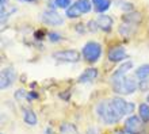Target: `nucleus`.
I'll return each mask as SVG.
<instances>
[{"mask_svg":"<svg viewBox=\"0 0 149 134\" xmlns=\"http://www.w3.org/2000/svg\"><path fill=\"white\" fill-rule=\"evenodd\" d=\"M96 112H98L99 118L107 125H114L123 118L119 114V111L115 108V106L111 103V100H104V102L99 103L96 106Z\"/></svg>","mask_w":149,"mask_h":134,"instance_id":"f257e3e1","label":"nucleus"},{"mask_svg":"<svg viewBox=\"0 0 149 134\" xmlns=\"http://www.w3.org/2000/svg\"><path fill=\"white\" fill-rule=\"evenodd\" d=\"M113 88L117 94L130 95L138 88V84L134 79L125 76V77H122V79L117 80V81H113Z\"/></svg>","mask_w":149,"mask_h":134,"instance_id":"f03ea898","label":"nucleus"},{"mask_svg":"<svg viewBox=\"0 0 149 134\" xmlns=\"http://www.w3.org/2000/svg\"><path fill=\"white\" fill-rule=\"evenodd\" d=\"M81 54L84 57V60L88 61V62H96L102 56V46L95 41H90L83 46Z\"/></svg>","mask_w":149,"mask_h":134,"instance_id":"7ed1b4c3","label":"nucleus"},{"mask_svg":"<svg viewBox=\"0 0 149 134\" xmlns=\"http://www.w3.org/2000/svg\"><path fill=\"white\" fill-rule=\"evenodd\" d=\"M52 57L57 61H63V62H77L80 60V53L74 49H67V50L54 51Z\"/></svg>","mask_w":149,"mask_h":134,"instance_id":"20e7f679","label":"nucleus"},{"mask_svg":"<svg viewBox=\"0 0 149 134\" xmlns=\"http://www.w3.org/2000/svg\"><path fill=\"white\" fill-rule=\"evenodd\" d=\"M41 19L45 24H49V26H58V24H63L64 23V19L63 16L60 15L58 12L53 11V10H47V11H43L42 12V16Z\"/></svg>","mask_w":149,"mask_h":134,"instance_id":"39448f33","label":"nucleus"},{"mask_svg":"<svg viewBox=\"0 0 149 134\" xmlns=\"http://www.w3.org/2000/svg\"><path fill=\"white\" fill-rule=\"evenodd\" d=\"M16 75H15V71L12 68H4L1 71V76H0V88L1 90H6L14 83Z\"/></svg>","mask_w":149,"mask_h":134,"instance_id":"423d86ee","label":"nucleus"},{"mask_svg":"<svg viewBox=\"0 0 149 134\" xmlns=\"http://www.w3.org/2000/svg\"><path fill=\"white\" fill-rule=\"evenodd\" d=\"M107 57H109V61H111V62H119V61H123L125 58H127V53H126V49L123 46H114L109 50Z\"/></svg>","mask_w":149,"mask_h":134,"instance_id":"0eeeda50","label":"nucleus"},{"mask_svg":"<svg viewBox=\"0 0 149 134\" xmlns=\"http://www.w3.org/2000/svg\"><path fill=\"white\" fill-rule=\"evenodd\" d=\"M142 122H144V121H142L140 117L132 115V117H129V118L126 119V122H125V130L130 131V133H133V134H137L138 131L141 130Z\"/></svg>","mask_w":149,"mask_h":134,"instance_id":"6e6552de","label":"nucleus"},{"mask_svg":"<svg viewBox=\"0 0 149 134\" xmlns=\"http://www.w3.org/2000/svg\"><path fill=\"white\" fill-rule=\"evenodd\" d=\"M132 68H133V62H132V61H125L117 71L114 72V75L111 76V81H117V80L125 77L126 73L132 71Z\"/></svg>","mask_w":149,"mask_h":134,"instance_id":"1a4fd4ad","label":"nucleus"},{"mask_svg":"<svg viewBox=\"0 0 149 134\" xmlns=\"http://www.w3.org/2000/svg\"><path fill=\"white\" fill-rule=\"evenodd\" d=\"M96 23H98V27L103 31H110L111 28H113V18L109 15H99L98 19H96Z\"/></svg>","mask_w":149,"mask_h":134,"instance_id":"9d476101","label":"nucleus"},{"mask_svg":"<svg viewBox=\"0 0 149 134\" xmlns=\"http://www.w3.org/2000/svg\"><path fill=\"white\" fill-rule=\"evenodd\" d=\"M96 76H98V69H96V68H88V69H86V71L80 75L79 83H88L91 80L96 79Z\"/></svg>","mask_w":149,"mask_h":134,"instance_id":"9b49d317","label":"nucleus"},{"mask_svg":"<svg viewBox=\"0 0 149 134\" xmlns=\"http://www.w3.org/2000/svg\"><path fill=\"white\" fill-rule=\"evenodd\" d=\"M92 6H94L95 11L98 14H103L110 8L111 0H92Z\"/></svg>","mask_w":149,"mask_h":134,"instance_id":"f8f14e48","label":"nucleus"},{"mask_svg":"<svg viewBox=\"0 0 149 134\" xmlns=\"http://www.w3.org/2000/svg\"><path fill=\"white\" fill-rule=\"evenodd\" d=\"M23 119L24 122L27 123V125H30V126H34V125H37V122H38V118H37L36 112L33 110H26L24 108L23 110Z\"/></svg>","mask_w":149,"mask_h":134,"instance_id":"ddd939ff","label":"nucleus"},{"mask_svg":"<svg viewBox=\"0 0 149 134\" xmlns=\"http://www.w3.org/2000/svg\"><path fill=\"white\" fill-rule=\"evenodd\" d=\"M74 4H76V7L79 8V11L81 14H88L94 7L90 0H77V1H74Z\"/></svg>","mask_w":149,"mask_h":134,"instance_id":"4468645a","label":"nucleus"},{"mask_svg":"<svg viewBox=\"0 0 149 134\" xmlns=\"http://www.w3.org/2000/svg\"><path fill=\"white\" fill-rule=\"evenodd\" d=\"M122 20H123L125 23L134 26V24L140 23V20H141V14H138V12H133V14H126V15L122 18Z\"/></svg>","mask_w":149,"mask_h":134,"instance_id":"2eb2a0df","label":"nucleus"},{"mask_svg":"<svg viewBox=\"0 0 149 134\" xmlns=\"http://www.w3.org/2000/svg\"><path fill=\"white\" fill-rule=\"evenodd\" d=\"M60 134H79V130L73 123L64 122L60 126Z\"/></svg>","mask_w":149,"mask_h":134,"instance_id":"dca6fc26","label":"nucleus"},{"mask_svg":"<svg viewBox=\"0 0 149 134\" xmlns=\"http://www.w3.org/2000/svg\"><path fill=\"white\" fill-rule=\"evenodd\" d=\"M138 114H140V118L144 122H149V104H146V103L140 104L138 106Z\"/></svg>","mask_w":149,"mask_h":134,"instance_id":"f3484780","label":"nucleus"},{"mask_svg":"<svg viewBox=\"0 0 149 134\" xmlns=\"http://www.w3.org/2000/svg\"><path fill=\"white\" fill-rule=\"evenodd\" d=\"M65 15L69 18V19H74V18H79V16L81 15V12L79 11V8L76 7V4H71V7H68L65 10Z\"/></svg>","mask_w":149,"mask_h":134,"instance_id":"a211bd4d","label":"nucleus"},{"mask_svg":"<svg viewBox=\"0 0 149 134\" xmlns=\"http://www.w3.org/2000/svg\"><path fill=\"white\" fill-rule=\"evenodd\" d=\"M136 76H137L138 79H148L149 76V64H145V65H141V67L138 68L137 71H136Z\"/></svg>","mask_w":149,"mask_h":134,"instance_id":"6ab92c4d","label":"nucleus"},{"mask_svg":"<svg viewBox=\"0 0 149 134\" xmlns=\"http://www.w3.org/2000/svg\"><path fill=\"white\" fill-rule=\"evenodd\" d=\"M54 6L58 8H65L71 7V0H54Z\"/></svg>","mask_w":149,"mask_h":134,"instance_id":"aec40b11","label":"nucleus"},{"mask_svg":"<svg viewBox=\"0 0 149 134\" xmlns=\"http://www.w3.org/2000/svg\"><path fill=\"white\" fill-rule=\"evenodd\" d=\"M138 88L141 91H149V79L141 80V83L138 84Z\"/></svg>","mask_w":149,"mask_h":134,"instance_id":"412c9836","label":"nucleus"},{"mask_svg":"<svg viewBox=\"0 0 149 134\" xmlns=\"http://www.w3.org/2000/svg\"><path fill=\"white\" fill-rule=\"evenodd\" d=\"M47 38L52 41V42H57V41H61V37L57 33H49L47 34Z\"/></svg>","mask_w":149,"mask_h":134,"instance_id":"4be33fe9","label":"nucleus"},{"mask_svg":"<svg viewBox=\"0 0 149 134\" xmlns=\"http://www.w3.org/2000/svg\"><path fill=\"white\" fill-rule=\"evenodd\" d=\"M87 134H99V130L96 127H91V129L87 130Z\"/></svg>","mask_w":149,"mask_h":134,"instance_id":"5701e85b","label":"nucleus"},{"mask_svg":"<svg viewBox=\"0 0 149 134\" xmlns=\"http://www.w3.org/2000/svg\"><path fill=\"white\" fill-rule=\"evenodd\" d=\"M121 134H133V133H130V131H127V130H126V131H122Z\"/></svg>","mask_w":149,"mask_h":134,"instance_id":"b1692460","label":"nucleus"},{"mask_svg":"<svg viewBox=\"0 0 149 134\" xmlns=\"http://www.w3.org/2000/svg\"><path fill=\"white\" fill-rule=\"evenodd\" d=\"M0 4H1V6H4V4H6V0H0Z\"/></svg>","mask_w":149,"mask_h":134,"instance_id":"393cba45","label":"nucleus"},{"mask_svg":"<svg viewBox=\"0 0 149 134\" xmlns=\"http://www.w3.org/2000/svg\"><path fill=\"white\" fill-rule=\"evenodd\" d=\"M22 1H33V0H22Z\"/></svg>","mask_w":149,"mask_h":134,"instance_id":"a878e982","label":"nucleus"},{"mask_svg":"<svg viewBox=\"0 0 149 134\" xmlns=\"http://www.w3.org/2000/svg\"><path fill=\"white\" fill-rule=\"evenodd\" d=\"M146 100H148V102H149V95H148V98H146Z\"/></svg>","mask_w":149,"mask_h":134,"instance_id":"bb28decb","label":"nucleus"}]
</instances>
